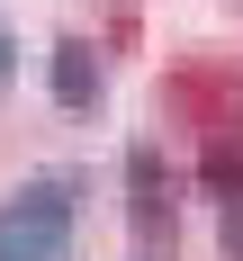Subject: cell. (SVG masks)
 <instances>
[{
  "instance_id": "1",
  "label": "cell",
  "mask_w": 243,
  "mask_h": 261,
  "mask_svg": "<svg viewBox=\"0 0 243 261\" xmlns=\"http://www.w3.org/2000/svg\"><path fill=\"white\" fill-rule=\"evenodd\" d=\"M72 216H81V180H27L0 198V261H54L63 252V234H72Z\"/></svg>"
},
{
  "instance_id": "2",
  "label": "cell",
  "mask_w": 243,
  "mask_h": 261,
  "mask_svg": "<svg viewBox=\"0 0 243 261\" xmlns=\"http://www.w3.org/2000/svg\"><path fill=\"white\" fill-rule=\"evenodd\" d=\"M54 108H63V117H90V108H99V54L81 45V36L54 45Z\"/></svg>"
},
{
  "instance_id": "3",
  "label": "cell",
  "mask_w": 243,
  "mask_h": 261,
  "mask_svg": "<svg viewBox=\"0 0 243 261\" xmlns=\"http://www.w3.org/2000/svg\"><path fill=\"white\" fill-rule=\"evenodd\" d=\"M126 207H135V225H144V234H171V180H162V162L135 153V171H126Z\"/></svg>"
},
{
  "instance_id": "4",
  "label": "cell",
  "mask_w": 243,
  "mask_h": 261,
  "mask_svg": "<svg viewBox=\"0 0 243 261\" xmlns=\"http://www.w3.org/2000/svg\"><path fill=\"white\" fill-rule=\"evenodd\" d=\"M207 189H225V198H243V144H207Z\"/></svg>"
},
{
  "instance_id": "5",
  "label": "cell",
  "mask_w": 243,
  "mask_h": 261,
  "mask_svg": "<svg viewBox=\"0 0 243 261\" xmlns=\"http://www.w3.org/2000/svg\"><path fill=\"white\" fill-rule=\"evenodd\" d=\"M225 252L243 261V198H225Z\"/></svg>"
},
{
  "instance_id": "6",
  "label": "cell",
  "mask_w": 243,
  "mask_h": 261,
  "mask_svg": "<svg viewBox=\"0 0 243 261\" xmlns=\"http://www.w3.org/2000/svg\"><path fill=\"white\" fill-rule=\"evenodd\" d=\"M9 72H18V36H9V18H0V90H9Z\"/></svg>"
}]
</instances>
